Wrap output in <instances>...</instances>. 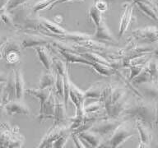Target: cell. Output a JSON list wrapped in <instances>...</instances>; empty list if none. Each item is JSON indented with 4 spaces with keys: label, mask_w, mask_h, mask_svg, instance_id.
<instances>
[{
    "label": "cell",
    "mask_w": 158,
    "mask_h": 148,
    "mask_svg": "<svg viewBox=\"0 0 158 148\" xmlns=\"http://www.w3.org/2000/svg\"><path fill=\"white\" fill-rule=\"evenodd\" d=\"M61 54L66 59V63L68 64L69 63H80V64H86V65H89V66L91 67L93 66V63L92 62H90L87 59H84L83 57L78 56V55L73 54V53H69L68 51H62Z\"/></svg>",
    "instance_id": "obj_25"
},
{
    "label": "cell",
    "mask_w": 158,
    "mask_h": 148,
    "mask_svg": "<svg viewBox=\"0 0 158 148\" xmlns=\"http://www.w3.org/2000/svg\"><path fill=\"white\" fill-rule=\"evenodd\" d=\"M53 88H47V89H33L29 88L26 89V93L30 94L31 96H34L37 98L40 101V105H41L47 101V99L49 98L50 94L53 92Z\"/></svg>",
    "instance_id": "obj_19"
},
{
    "label": "cell",
    "mask_w": 158,
    "mask_h": 148,
    "mask_svg": "<svg viewBox=\"0 0 158 148\" xmlns=\"http://www.w3.org/2000/svg\"><path fill=\"white\" fill-rule=\"evenodd\" d=\"M88 17L89 19L91 20V22L93 23L95 27H97L104 20L103 17H102V13L99 12V11H97L93 6L89 9Z\"/></svg>",
    "instance_id": "obj_29"
},
{
    "label": "cell",
    "mask_w": 158,
    "mask_h": 148,
    "mask_svg": "<svg viewBox=\"0 0 158 148\" xmlns=\"http://www.w3.org/2000/svg\"><path fill=\"white\" fill-rule=\"evenodd\" d=\"M69 99L73 103L76 108L75 114L79 115H85L84 112V104L86 101V94L85 91H81L77 86L70 81V87H69Z\"/></svg>",
    "instance_id": "obj_5"
},
{
    "label": "cell",
    "mask_w": 158,
    "mask_h": 148,
    "mask_svg": "<svg viewBox=\"0 0 158 148\" xmlns=\"http://www.w3.org/2000/svg\"><path fill=\"white\" fill-rule=\"evenodd\" d=\"M96 148H110V143H109V138H104L102 142Z\"/></svg>",
    "instance_id": "obj_38"
},
{
    "label": "cell",
    "mask_w": 158,
    "mask_h": 148,
    "mask_svg": "<svg viewBox=\"0 0 158 148\" xmlns=\"http://www.w3.org/2000/svg\"><path fill=\"white\" fill-rule=\"evenodd\" d=\"M73 139L74 142V146L76 148H87L86 146V145L84 144V142H82L81 138H79L77 134H74L73 133Z\"/></svg>",
    "instance_id": "obj_36"
},
{
    "label": "cell",
    "mask_w": 158,
    "mask_h": 148,
    "mask_svg": "<svg viewBox=\"0 0 158 148\" xmlns=\"http://www.w3.org/2000/svg\"><path fill=\"white\" fill-rule=\"evenodd\" d=\"M3 109H4V104L2 103V100H1V96H0V118H1L2 115Z\"/></svg>",
    "instance_id": "obj_41"
},
{
    "label": "cell",
    "mask_w": 158,
    "mask_h": 148,
    "mask_svg": "<svg viewBox=\"0 0 158 148\" xmlns=\"http://www.w3.org/2000/svg\"><path fill=\"white\" fill-rule=\"evenodd\" d=\"M135 125L136 128H137V130L138 132V134H139L140 142L144 143V144L148 146L150 145L152 139L150 128L138 120H135Z\"/></svg>",
    "instance_id": "obj_16"
},
{
    "label": "cell",
    "mask_w": 158,
    "mask_h": 148,
    "mask_svg": "<svg viewBox=\"0 0 158 148\" xmlns=\"http://www.w3.org/2000/svg\"><path fill=\"white\" fill-rule=\"evenodd\" d=\"M69 131L71 130L69 129V126L52 125L51 128H49V130L47 131L46 133L44 134V136L42 138L40 143L35 148H44L48 144L54 142L58 138H59L62 135H64V133H68Z\"/></svg>",
    "instance_id": "obj_6"
},
{
    "label": "cell",
    "mask_w": 158,
    "mask_h": 148,
    "mask_svg": "<svg viewBox=\"0 0 158 148\" xmlns=\"http://www.w3.org/2000/svg\"><path fill=\"white\" fill-rule=\"evenodd\" d=\"M156 126H158V101L155 103V123Z\"/></svg>",
    "instance_id": "obj_40"
},
{
    "label": "cell",
    "mask_w": 158,
    "mask_h": 148,
    "mask_svg": "<svg viewBox=\"0 0 158 148\" xmlns=\"http://www.w3.org/2000/svg\"><path fill=\"white\" fill-rule=\"evenodd\" d=\"M146 65V64H145ZM145 65H133L130 67V73L128 76V80L132 81L136 76H138L140 72L143 70Z\"/></svg>",
    "instance_id": "obj_32"
},
{
    "label": "cell",
    "mask_w": 158,
    "mask_h": 148,
    "mask_svg": "<svg viewBox=\"0 0 158 148\" xmlns=\"http://www.w3.org/2000/svg\"><path fill=\"white\" fill-rule=\"evenodd\" d=\"M133 7L132 4L125 5L124 10L122 16H121L120 22H119V31H118V35L123 36L125 34V32L130 27L131 23L133 22Z\"/></svg>",
    "instance_id": "obj_13"
},
{
    "label": "cell",
    "mask_w": 158,
    "mask_h": 148,
    "mask_svg": "<svg viewBox=\"0 0 158 148\" xmlns=\"http://www.w3.org/2000/svg\"><path fill=\"white\" fill-rule=\"evenodd\" d=\"M124 119L123 118H106L97 121L94 123L88 131L96 133L101 136L102 138H110L113 133L116 130V128L123 123Z\"/></svg>",
    "instance_id": "obj_3"
},
{
    "label": "cell",
    "mask_w": 158,
    "mask_h": 148,
    "mask_svg": "<svg viewBox=\"0 0 158 148\" xmlns=\"http://www.w3.org/2000/svg\"><path fill=\"white\" fill-rule=\"evenodd\" d=\"M1 17H2V21L7 24H12V17H10V15L7 13V12H3L2 15H1Z\"/></svg>",
    "instance_id": "obj_37"
},
{
    "label": "cell",
    "mask_w": 158,
    "mask_h": 148,
    "mask_svg": "<svg viewBox=\"0 0 158 148\" xmlns=\"http://www.w3.org/2000/svg\"><path fill=\"white\" fill-rule=\"evenodd\" d=\"M123 115L140 121L152 128L155 123V104L143 98L129 101Z\"/></svg>",
    "instance_id": "obj_1"
},
{
    "label": "cell",
    "mask_w": 158,
    "mask_h": 148,
    "mask_svg": "<svg viewBox=\"0 0 158 148\" xmlns=\"http://www.w3.org/2000/svg\"><path fill=\"white\" fill-rule=\"evenodd\" d=\"M56 95V94H55ZM67 106L64 103L63 99L59 96H55V107H54V126L59 125H66L65 123L69 122V117L67 113Z\"/></svg>",
    "instance_id": "obj_7"
},
{
    "label": "cell",
    "mask_w": 158,
    "mask_h": 148,
    "mask_svg": "<svg viewBox=\"0 0 158 148\" xmlns=\"http://www.w3.org/2000/svg\"><path fill=\"white\" fill-rule=\"evenodd\" d=\"M146 70L150 75L152 82H156L158 79V59L151 58L145 65Z\"/></svg>",
    "instance_id": "obj_23"
},
{
    "label": "cell",
    "mask_w": 158,
    "mask_h": 148,
    "mask_svg": "<svg viewBox=\"0 0 158 148\" xmlns=\"http://www.w3.org/2000/svg\"><path fill=\"white\" fill-rule=\"evenodd\" d=\"M102 110H105L103 104L97 100H94L93 102H91L87 105L84 104V112L86 114L96 113Z\"/></svg>",
    "instance_id": "obj_27"
},
{
    "label": "cell",
    "mask_w": 158,
    "mask_h": 148,
    "mask_svg": "<svg viewBox=\"0 0 158 148\" xmlns=\"http://www.w3.org/2000/svg\"><path fill=\"white\" fill-rule=\"evenodd\" d=\"M93 7L96 8L97 11L101 12L103 14L104 12H106L109 8L108 2L105 1V0H96L94 2Z\"/></svg>",
    "instance_id": "obj_33"
},
{
    "label": "cell",
    "mask_w": 158,
    "mask_h": 148,
    "mask_svg": "<svg viewBox=\"0 0 158 148\" xmlns=\"http://www.w3.org/2000/svg\"><path fill=\"white\" fill-rule=\"evenodd\" d=\"M15 75V89H16V100L22 101L24 98L25 81L21 68H16L13 70Z\"/></svg>",
    "instance_id": "obj_15"
},
{
    "label": "cell",
    "mask_w": 158,
    "mask_h": 148,
    "mask_svg": "<svg viewBox=\"0 0 158 148\" xmlns=\"http://www.w3.org/2000/svg\"><path fill=\"white\" fill-rule=\"evenodd\" d=\"M12 51L20 52V45L14 40H8L5 43L4 46L2 49V55L4 57L6 54Z\"/></svg>",
    "instance_id": "obj_30"
},
{
    "label": "cell",
    "mask_w": 158,
    "mask_h": 148,
    "mask_svg": "<svg viewBox=\"0 0 158 148\" xmlns=\"http://www.w3.org/2000/svg\"><path fill=\"white\" fill-rule=\"evenodd\" d=\"M35 52H36L38 58H39L40 61L41 62L42 65L44 67V68L46 69V71L52 72L53 68V61H52V58L47 52L45 48L43 46H39L35 48Z\"/></svg>",
    "instance_id": "obj_18"
},
{
    "label": "cell",
    "mask_w": 158,
    "mask_h": 148,
    "mask_svg": "<svg viewBox=\"0 0 158 148\" xmlns=\"http://www.w3.org/2000/svg\"><path fill=\"white\" fill-rule=\"evenodd\" d=\"M135 135V128L125 120L116 128V130L109 138L110 148H118L126 141Z\"/></svg>",
    "instance_id": "obj_4"
},
{
    "label": "cell",
    "mask_w": 158,
    "mask_h": 148,
    "mask_svg": "<svg viewBox=\"0 0 158 148\" xmlns=\"http://www.w3.org/2000/svg\"><path fill=\"white\" fill-rule=\"evenodd\" d=\"M55 83V73L54 71L44 72L40 76L39 82V89L52 88Z\"/></svg>",
    "instance_id": "obj_21"
},
{
    "label": "cell",
    "mask_w": 158,
    "mask_h": 148,
    "mask_svg": "<svg viewBox=\"0 0 158 148\" xmlns=\"http://www.w3.org/2000/svg\"><path fill=\"white\" fill-rule=\"evenodd\" d=\"M2 57H3V55H2V50H0V59H2Z\"/></svg>",
    "instance_id": "obj_44"
},
{
    "label": "cell",
    "mask_w": 158,
    "mask_h": 148,
    "mask_svg": "<svg viewBox=\"0 0 158 148\" xmlns=\"http://www.w3.org/2000/svg\"><path fill=\"white\" fill-rule=\"evenodd\" d=\"M24 137L17 128L3 123L0 127V148H22Z\"/></svg>",
    "instance_id": "obj_2"
},
{
    "label": "cell",
    "mask_w": 158,
    "mask_h": 148,
    "mask_svg": "<svg viewBox=\"0 0 158 148\" xmlns=\"http://www.w3.org/2000/svg\"><path fill=\"white\" fill-rule=\"evenodd\" d=\"M137 148H149V146L146 145V144H144V143L140 142L139 144H138V147Z\"/></svg>",
    "instance_id": "obj_42"
},
{
    "label": "cell",
    "mask_w": 158,
    "mask_h": 148,
    "mask_svg": "<svg viewBox=\"0 0 158 148\" xmlns=\"http://www.w3.org/2000/svg\"><path fill=\"white\" fill-rule=\"evenodd\" d=\"M47 43V40L42 37H39L37 35H27L24 39L22 40V48H31V47L41 46L43 44Z\"/></svg>",
    "instance_id": "obj_22"
},
{
    "label": "cell",
    "mask_w": 158,
    "mask_h": 148,
    "mask_svg": "<svg viewBox=\"0 0 158 148\" xmlns=\"http://www.w3.org/2000/svg\"><path fill=\"white\" fill-rule=\"evenodd\" d=\"M4 109L8 115H31L29 106L22 101L14 100L4 105Z\"/></svg>",
    "instance_id": "obj_12"
},
{
    "label": "cell",
    "mask_w": 158,
    "mask_h": 148,
    "mask_svg": "<svg viewBox=\"0 0 158 148\" xmlns=\"http://www.w3.org/2000/svg\"><path fill=\"white\" fill-rule=\"evenodd\" d=\"M148 82H152V81L150 75H149L148 71L146 70L145 67H144V68H143V71L141 72L140 74L136 76L135 78L132 81V83L134 86H138L142 85V84L148 83Z\"/></svg>",
    "instance_id": "obj_28"
},
{
    "label": "cell",
    "mask_w": 158,
    "mask_h": 148,
    "mask_svg": "<svg viewBox=\"0 0 158 148\" xmlns=\"http://www.w3.org/2000/svg\"><path fill=\"white\" fill-rule=\"evenodd\" d=\"M55 92L53 91L47 101L43 105H40V112L37 116V120L42 123L45 119L54 118V107H55Z\"/></svg>",
    "instance_id": "obj_8"
},
{
    "label": "cell",
    "mask_w": 158,
    "mask_h": 148,
    "mask_svg": "<svg viewBox=\"0 0 158 148\" xmlns=\"http://www.w3.org/2000/svg\"><path fill=\"white\" fill-rule=\"evenodd\" d=\"M4 57L9 64H15L20 60V52H10V53L6 54Z\"/></svg>",
    "instance_id": "obj_34"
},
{
    "label": "cell",
    "mask_w": 158,
    "mask_h": 148,
    "mask_svg": "<svg viewBox=\"0 0 158 148\" xmlns=\"http://www.w3.org/2000/svg\"><path fill=\"white\" fill-rule=\"evenodd\" d=\"M27 0H9L7 2V10H11L12 8H15V7H18L19 5L23 4L24 2H27Z\"/></svg>",
    "instance_id": "obj_35"
},
{
    "label": "cell",
    "mask_w": 158,
    "mask_h": 148,
    "mask_svg": "<svg viewBox=\"0 0 158 148\" xmlns=\"http://www.w3.org/2000/svg\"><path fill=\"white\" fill-rule=\"evenodd\" d=\"M94 36L97 39H105V40H114L115 39L112 32L110 31L108 26L106 25V21L103 20L100 24L96 27V31Z\"/></svg>",
    "instance_id": "obj_17"
},
{
    "label": "cell",
    "mask_w": 158,
    "mask_h": 148,
    "mask_svg": "<svg viewBox=\"0 0 158 148\" xmlns=\"http://www.w3.org/2000/svg\"><path fill=\"white\" fill-rule=\"evenodd\" d=\"M74 148H76V147H75V146H74Z\"/></svg>",
    "instance_id": "obj_45"
},
{
    "label": "cell",
    "mask_w": 158,
    "mask_h": 148,
    "mask_svg": "<svg viewBox=\"0 0 158 148\" xmlns=\"http://www.w3.org/2000/svg\"><path fill=\"white\" fill-rule=\"evenodd\" d=\"M54 73H55V83H54V88H55V90H54V92H55L57 96H59V97L64 100V76H65L66 74L64 76V75L57 73V72H54Z\"/></svg>",
    "instance_id": "obj_26"
},
{
    "label": "cell",
    "mask_w": 158,
    "mask_h": 148,
    "mask_svg": "<svg viewBox=\"0 0 158 148\" xmlns=\"http://www.w3.org/2000/svg\"><path fill=\"white\" fill-rule=\"evenodd\" d=\"M134 2L140 9L141 12H143L147 17L154 20V21H158V12L156 10L155 7L148 4L147 2L139 1V0H134Z\"/></svg>",
    "instance_id": "obj_20"
},
{
    "label": "cell",
    "mask_w": 158,
    "mask_h": 148,
    "mask_svg": "<svg viewBox=\"0 0 158 148\" xmlns=\"http://www.w3.org/2000/svg\"><path fill=\"white\" fill-rule=\"evenodd\" d=\"M87 148H96L102 142L104 138L91 131H85L77 134Z\"/></svg>",
    "instance_id": "obj_14"
},
{
    "label": "cell",
    "mask_w": 158,
    "mask_h": 148,
    "mask_svg": "<svg viewBox=\"0 0 158 148\" xmlns=\"http://www.w3.org/2000/svg\"><path fill=\"white\" fill-rule=\"evenodd\" d=\"M7 76H8V74L0 72V84H4L7 81Z\"/></svg>",
    "instance_id": "obj_39"
},
{
    "label": "cell",
    "mask_w": 158,
    "mask_h": 148,
    "mask_svg": "<svg viewBox=\"0 0 158 148\" xmlns=\"http://www.w3.org/2000/svg\"><path fill=\"white\" fill-rule=\"evenodd\" d=\"M44 148H53V143H50V144H48L44 146Z\"/></svg>",
    "instance_id": "obj_43"
},
{
    "label": "cell",
    "mask_w": 158,
    "mask_h": 148,
    "mask_svg": "<svg viewBox=\"0 0 158 148\" xmlns=\"http://www.w3.org/2000/svg\"><path fill=\"white\" fill-rule=\"evenodd\" d=\"M137 87L142 98L155 103L158 101V84L156 82H148Z\"/></svg>",
    "instance_id": "obj_11"
},
{
    "label": "cell",
    "mask_w": 158,
    "mask_h": 148,
    "mask_svg": "<svg viewBox=\"0 0 158 148\" xmlns=\"http://www.w3.org/2000/svg\"><path fill=\"white\" fill-rule=\"evenodd\" d=\"M2 91L1 95V100L2 103H7L16 100V89H15V75L14 72H11L8 74L7 81L2 86Z\"/></svg>",
    "instance_id": "obj_10"
},
{
    "label": "cell",
    "mask_w": 158,
    "mask_h": 148,
    "mask_svg": "<svg viewBox=\"0 0 158 148\" xmlns=\"http://www.w3.org/2000/svg\"><path fill=\"white\" fill-rule=\"evenodd\" d=\"M72 135V132L69 131L68 133H64L59 138H58L54 142H53V148H64L65 145L68 142L70 136Z\"/></svg>",
    "instance_id": "obj_31"
},
{
    "label": "cell",
    "mask_w": 158,
    "mask_h": 148,
    "mask_svg": "<svg viewBox=\"0 0 158 148\" xmlns=\"http://www.w3.org/2000/svg\"><path fill=\"white\" fill-rule=\"evenodd\" d=\"M135 39H140L146 43L158 42V28L156 27H148L137 29L132 32Z\"/></svg>",
    "instance_id": "obj_9"
},
{
    "label": "cell",
    "mask_w": 158,
    "mask_h": 148,
    "mask_svg": "<svg viewBox=\"0 0 158 148\" xmlns=\"http://www.w3.org/2000/svg\"><path fill=\"white\" fill-rule=\"evenodd\" d=\"M102 86L103 83L101 81L94 83L87 91H85L86 94V99H91V100H97L100 101L101 96V91H102Z\"/></svg>",
    "instance_id": "obj_24"
}]
</instances>
